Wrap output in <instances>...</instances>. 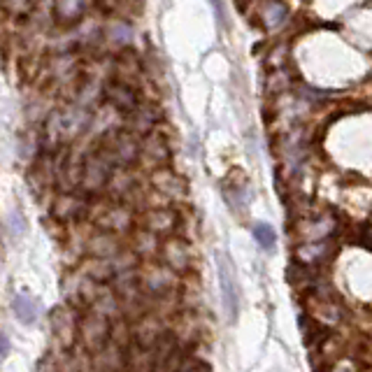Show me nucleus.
I'll list each match as a JSON object with an SVG mask.
<instances>
[{
    "label": "nucleus",
    "instance_id": "f257e3e1",
    "mask_svg": "<svg viewBox=\"0 0 372 372\" xmlns=\"http://www.w3.org/2000/svg\"><path fill=\"white\" fill-rule=\"evenodd\" d=\"M93 147L103 151L114 163V168H138L142 161V138H138L128 128L105 133L93 142Z\"/></svg>",
    "mask_w": 372,
    "mask_h": 372
},
{
    "label": "nucleus",
    "instance_id": "f03ea898",
    "mask_svg": "<svg viewBox=\"0 0 372 372\" xmlns=\"http://www.w3.org/2000/svg\"><path fill=\"white\" fill-rule=\"evenodd\" d=\"M96 196H88L86 191L77 188L73 193H56L49 203V216L54 223L61 226H79V223L91 221V203Z\"/></svg>",
    "mask_w": 372,
    "mask_h": 372
},
{
    "label": "nucleus",
    "instance_id": "7ed1b4c3",
    "mask_svg": "<svg viewBox=\"0 0 372 372\" xmlns=\"http://www.w3.org/2000/svg\"><path fill=\"white\" fill-rule=\"evenodd\" d=\"M158 263L168 265L173 273L188 277L200 273V253L196 249V242L186 238H168L163 242Z\"/></svg>",
    "mask_w": 372,
    "mask_h": 372
},
{
    "label": "nucleus",
    "instance_id": "20e7f679",
    "mask_svg": "<svg viewBox=\"0 0 372 372\" xmlns=\"http://www.w3.org/2000/svg\"><path fill=\"white\" fill-rule=\"evenodd\" d=\"M186 205H173V208H153L140 214V228H147L151 233H156L158 238H179L184 230V221L188 216Z\"/></svg>",
    "mask_w": 372,
    "mask_h": 372
},
{
    "label": "nucleus",
    "instance_id": "39448f33",
    "mask_svg": "<svg viewBox=\"0 0 372 372\" xmlns=\"http://www.w3.org/2000/svg\"><path fill=\"white\" fill-rule=\"evenodd\" d=\"M140 282H142L145 293L151 298H163L184 291V277L173 273L168 265L158 261L142 263V268H140Z\"/></svg>",
    "mask_w": 372,
    "mask_h": 372
},
{
    "label": "nucleus",
    "instance_id": "423d86ee",
    "mask_svg": "<svg viewBox=\"0 0 372 372\" xmlns=\"http://www.w3.org/2000/svg\"><path fill=\"white\" fill-rule=\"evenodd\" d=\"M84 312L75 310L73 305L63 303L54 307L49 312V323H51V338H54L56 351L73 349L77 347V338H79V321Z\"/></svg>",
    "mask_w": 372,
    "mask_h": 372
},
{
    "label": "nucleus",
    "instance_id": "0eeeda50",
    "mask_svg": "<svg viewBox=\"0 0 372 372\" xmlns=\"http://www.w3.org/2000/svg\"><path fill=\"white\" fill-rule=\"evenodd\" d=\"M114 163L105 156L103 151L91 147L86 151V161H84V177H82V191H86L88 196H105L108 184L114 175Z\"/></svg>",
    "mask_w": 372,
    "mask_h": 372
},
{
    "label": "nucleus",
    "instance_id": "6e6552de",
    "mask_svg": "<svg viewBox=\"0 0 372 372\" xmlns=\"http://www.w3.org/2000/svg\"><path fill=\"white\" fill-rule=\"evenodd\" d=\"M112 342V321L96 312H84L79 321V338L77 347H82L86 354H96Z\"/></svg>",
    "mask_w": 372,
    "mask_h": 372
},
{
    "label": "nucleus",
    "instance_id": "1a4fd4ad",
    "mask_svg": "<svg viewBox=\"0 0 372 372\" xmlns=\"http://www.w3.org/2000/svg\"><path fill=\"white\" fill-rule=\"evenodd\" d=\"M93 226L98 230H108V233H116L121 238H131L135 230L140 228V214L131 205H123L112 200L110 208L93 221Z\"/></svg>",
    "mask_w": 372,
    "mask_h": 372
},
{
    "label": "nucleus",
    "instance_id": "9d476101",
    "mask_svg": "<svg viewBox=\"0 0 372 372\" xmlns=\"http://www.w3.org/2000/svg\"><path fill=\"white\" fill-rule=\"evenodd\" d=\"M216 273H219V288H221V300H223V312L228 317V323L238 321L240 314V286H238V277H235L233 263L226 253H216Z\"/></svg>",
    "mask_w": 372,
    "mask_h": 372
},
{
    "label": "nucleus",
    "instance_id": "9b49d317",
    "mask_svg": "<svg viewBox=\"0 0 372 372\" xmlns=\"http://www.w3.org/2000/svg\"><path fill=\"white\" fill-rule=\"evenodd\" d=\"M173 328V319L156 314V312H149L142 319L133 321V347H140V349L151 351L153 345L161 340L163 333Z\"/></svg>",
    "mask_w": 372,
    "mask_h": 372
},
{
    "label": "nucleus",
    "instance_id": "f8f14e48",
    "mask_svg": "<svg viewBox=\"0 0 372 372\" xmlns=\"http://www.w3.org/2000/svg\"><path fill=\"white\" fill-rule=\"evenodd\" d=\"M170 158H173L170 135H165L163 131H153L151 135L142 138V161H140V165L147 173H153L158 168H168Z\"/></svg>",
    "mask_w": 372,
    "mask_h": 372
},
{
    "label": "nucleus",
    "instance_id": "ddd939ff",
    "mask_svg": "<svg viewBox=\"0 0 372 372\" xmlns=\"http://www.w3.org/2000/svg\"><path fill=\"white\" fill-rule=\"evenodd\" d=\"M103 93H105L108 105H112V108L123 116H131L133 112L142 105L138 88H135L133 84H128V82H123V79L108 82V84L103 86Z\"/></svg>",
    "mask_w": 372,
    "mask_h": 372
},
{
    "label": "nucleus",
    "instance_id": "4468645a",
    "mask_svg": "<svg viewBox=\"0 0 372 372\" xmlns=\"http://www.w3.org/2000/svg\"><path fill=\"white\" fill-rule=\"evenodd\" d=\"M161 121H163L161 108H158L156 103H151V100H147V103L140 105L131 116H126L123 123H126L128 131L135 133L138 138H147V135H151L153 131H158Z\"/></svg>",
    "mask_w": 372,
    "mask_h": 372
},
{
    "label": "nucleus",
    "instance_id": "2eb2a0df",
    "mask_svg": "<svg viewBox=\"0 0 372 372\" xmlns=\"http://www.w3.org/2000/svg\"><path fill=\"white\" fill-rule=\"evenodd\" d=\"M123 249H128V238H121L116 233H108V230L93 228L91 238L86 245V256L91 258H114L119 256Z\"/></svg>",
    "mask_w": 372,
    "mask_h": 372
},
{
    "label": "nucleus",
    "instance_id": "dca6fc26",
    "mask_svg": "<svg viewBox=\"0 0 372 372\" xmlns=\"http://www.w3.org/2000/svg\"><path fill=\"white\" fill-rule=\"evenodd\" d=\"M163 242L165 240L158 238V235L151 233V230L138 228L131 238H128V249H133L138 253L142 263H153V261H158V256H161Z\"/></svg>",
    "mask_w": 372,
    "mask_h": 372
},
{
    "label": "nucleus",
    "instance_id": "f3484780",
    "mask_svg": "<svg viewBox=\"0 0 372 372\" xmlns=\"http://www.w3.org/2000/svg\"><path fill=\"white\" fill-rule=\"evenodd\" d=\"M91 365L96 372H126L128 370V349L110 342L100 351L91 354Z\"/></svg>",
    "mask_w": 372,
    "mask_h": 372
},
{
    "label": "nucleus",
    "instance_id": "a211bd4d",
    "mask_svg": "<svg viewBox=\"0 0 372 372\" xmlns=\"http://www.w3.org/2000/svg\"><path fill=\"white\" fill-rule=\"evenodd\" d=\"M91 368V354H86L82 347L56 351L51 361V372H88Z\"/></svg>",
    "mask_w": 372,
    "mask_h": 372
},
{
    "label": "nucleus",
    "instance_id": "6ab92c4d",
    "mask_svg": "<svg viewBox=\"0 0 372 372\" xmlns=\"http://www.w3.org/2000/svg\"><path fill=\"white\" fill-rule=\"evenodd\" d=\"M96 314L110 319V321H116V319H123V303L121 298L116 296V291L110 284H103L98 291V298L93 300L91 307Z\"/></svg>",
    "mask_w": 372,
    "mask_h": 372
},
{
    "label": "nucleus",
    "instance_id": "aec40b11",
    "mask_svg": "<svg viewBox=\"0 0 372 372\" xmlns=\"http://www.w3.org/2000/svg\"><path fill=\"white\" fill-rule=\"evenodd\" d=\"M79 270L82 275H86L88 280L98 282V284H112V280H114L116 275V268H114V261L112 258H91L86 256L84 261L79 263Z\"/></svg>",
    "mask_w": 372,
    "mask_h": 372
},
{
    "label": "nucleus",
    "instance_id": "412c9836",
    "mask_svg": "<svg viewBox=\"0 0 372 372\" xmlns=\"http://www.w3.org/2000/svg\"><path fill=\"white\" fill-rule=\"evenodd\" d=\"M12 312H14L21 323L31 326L40 314V300L26 296V293H19V296H14V300H12Z\"/></svg>",
    "mask_w": 372,
    "mask_h": 372
},
{
    "label": "nucleus",
    "instance_id": "4be33fe9",
    "mask_svg": "<svg viewBox=\"0 0 372 372\" xmlns=\"http://www.w3.org/2000/svg\"><path fill=\"white\" fill-rule=\"evenodd\" d=\"M112 342L123 347V349H131L133 347V321H128L126 317L112 321Z\"/></svg>",
    "mask_w": 372,
    "mask_h": 372
},
{
    "label": "nucleus",
    "instance_id": "5701e85b",
    "mask_svg": "<svg viewBox=\"0 0 372 372\" xmlns=\"http://www.w3.org/2000/svg\"><path fill=\"white\" fill-rule=\"evenodd\" d=\"M253 240L258 242L263 251H273V247L277 245V233L270 223H256L253 226Z\"/></svg>",
    "mask_w": 372,
    "mask_h": 372
},
{
    "label": "nucleus",
    "instance_id": "b1692460",
    "mask_svg": "<svg viewBox=\"0 0 372 372\" xmlns=\"http://www.w3.org/2000/svg\"><path fill=\"white\" fill-rule=\"evenodd\" d=\"M284 19H286V8L280 3V0H275V3H268L263 8V23L268 28H277Z\"/></svg>",
    "mask_w": 372,
    "mask_h": 372
},
{
    "label": "nucleus",
    "instance_id": "393cba45",
    "mask_svg": "<svg viewBox=\"0 0 372 372\" xmlns=\"http://www.w3.org/2000/svg\"><path fill=\"white\" fill-rule=\"evenodd\" d=\"M84 3L82 0H56V12L63 21H73L75 16H79Z\"/></svg>",
    "mask_w": 372,
    "mask_h": 372
},
{
    "label": "nucleus",
    "instance_id": "a878e982",
    "mask_svg": "<svg viewBox=\"0 0 372 372\" xmlns=\"http://www.w3.org/2000/svg\"><path fill=\"white\" fill-rule=\"evenodd\" d=\"M182 372H214V370H212V365H210L208 358L191 356V358H186L184 365H182Z\"/></svg>",
    "mask_w": 372,
    "mask_h": 372
},
{
    "label": "nucleus",
    "instance_id": "bb28decb",
    "mask_svg": "<svg viewBox=\"0 0 372 372\" xmlns=\"http://www.w3.org/2000/svg\"><path fill=\"white\" fill-rule=\"evenodd\" d=\"M8 223H10V233L14 235V238H21V235L26 233V221H23V216H21V212H19V210L12 212L10 219H8Z\"/></svg>",
    "mask_w": 372,
    "mask_h": 372
},
{
    "label": "nucleus",
    "instance_id": "cd10ccee",
    "mask_svg": "<svg viewBox=\"0 0 372 372\" xmlns=\"http://www.w3.org/2000/svg\"><path fill=\"white\" fill-rule=\"evenodd\" d=\"M212 3V8L216 10V16H219V19H223V10H221V0H210Z\"/></svg>",
    "mask_w": 372,
    "mask_h": 372
},
{
    "label": "nucleus",
    "instance_id": "c85d7f7f",
    "mask_svg": "<svg viewBox=\"0 0 372 372\" xmlns=\"http://www.w3.org/2000/svg\"><path fill=\"white\" fill-rule=\"evenodd\" d=\"M8 349H10V345H8V338H3V356H8Z\"/></svg>",
    "mask_w": 372,
    "mask_h": 372
},
{
    "label": "nucleus",
    "instance_id": "c756f323",
    "mask_svg": "<svg viewBox=\"0 0 372 372\" xmlns=\"http://www.w3.org/2000/svg\"><path fill=\"white\" fill-rule=\"evenodd\" d=\"M88 372H96V370H93V368H91V370H88Z\"/></svg>",
    "mask_w": 372,
    "mask_h": 372
}]
</instances>
